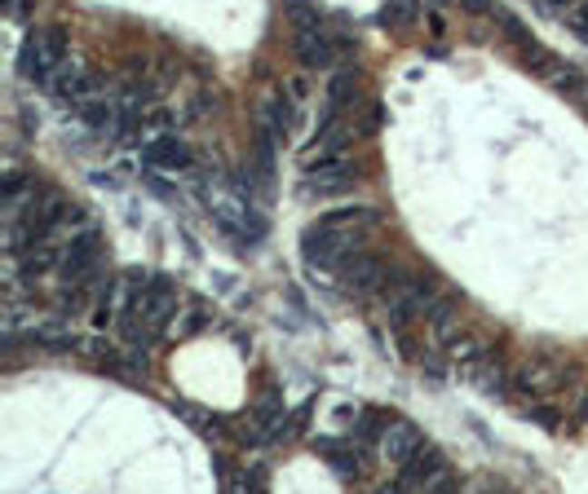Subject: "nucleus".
<instances>
[{
    "mask_svg": "<svg viewBox=\"0 0 588 494\" xmlns=\"http://www.w3.org/2000/svg\"><path fill=\"white\" fill-rule=\"evenodd\" d=\"M337 278H341L346 287H354V292H381L389 269H385L381 257H372L368 247H358V252H349L346 261L337 265Z\"/></svg>",
    "mask_w": 588,
    "mask_h": 494,
    "instance_id": "nucleus-4",
    "label": "nucleus"
},
{
    "mask_svg": "<svg viewBox=\"0 0 588 494\" xmlns=\"http://www.w3.org/2000/svg\"><path fill=\"white\" fill-rule=\"evenodd\" d=\"M288 23H292V32L297 27H323V18L310 0H288Z\"/></svg>",
    "mask_w": 588,
    "mask_h": 494,
    "instance_id": "nucleus-20",
    "label": "nucleus"
},
{
    "mask_svg": "<svg viewBox=\"0 0 588 494\" xmlns=\"http://www.w3.org/2000/svg\"><path fill=\"white\" fill-rule=\"evenodd\" d=\"M377 221V212L372 208H337V212H328V217H318V226H372Z\"/></svg>",
    "mask_w": 588,
    "mask_h": 494,
    "instance_id": "nucleus-19",
    "label": "nucleus"
},
{
    "mask_svg": "<svg viewBox=\"0 0 588 494\" xmlns=\"http://www.w3.org/2000/svg\"><path fill=\"white\" fill-rule=\"evenodd\" d=\"M5 14L18 23V18H23V0H5Z\"/></svg>",
    "mask_w": 588,
    "mask_h": 494,
    "instance_id": "nucleus-28",
    "label": "nucleus"
},
{
    "mask_svg": "<svg viewBox=\"0 0 588 494\" xmlns=\"http://www.w3.org/2000/svg\"><path fill=\"white\" fill-rule=\"evenodd\" d=\"M447 358H451V363H460V366L478 363V358H483V340H478L474 331H460V335H447Z\"/></svg>",
    "mask_w": 588,
    "mask_h": 494,
    "instance_id": "nucleus-17",
    "label": "nucleus"
},
{
    "mask_svg": "<svg viewBox=\"0 0 588 494\" xmlns=\"http://www.w3.org/2000/svg\"><path fill=\"white\" fill-rule=\"evenodd\" d=\"M535 5H540V14H549V18H566L580 0H535Z\"/></svg>",
    "mask_w": 588,
    "mask_h": 494,
    "instance_id": "nucleus-24",
    "label": "nucleus"
},
{
    "mask_svg": "<svg viewBox=\"0 0 588 494\" xmlns=\"http://www.w3.org/2000/svg\"><path fill=\"white\" fill-rule=\"evenodd\" d=\"M173 411H177V415H186V424H191V429H200V432L217 429V424H208L212 415H208V411H200V406H191V402H173Z\"/></svg>",
    "mask_w": 588,
    "mask_h": 494,
    "instance_id": "nucleus-22",
    "label": "nucleus"
},
{
    "mask_svg": "<svg viewBox=\"0 0 588 494\" xmlns=\"http://www.w3.org/2000/svg\"><path fill=\"white\" fill-rule=\"evenodd\" d=\"M451 486L456 477L434 446H420L407 463H398V490H451Z\"/></svg>",
    "mask_w": 588,
    "mask_h": 494,
    "instance_id": "nucleus-2",
    "label": "nucleus"
},
{
    "mask_svg": "<svg viewBox=\"0 0 588 494\" xmlns=\"http://www.w3.org/2000/svg\"><path fill=\"white\" fill-rule=\"evenodd\" d=\"M425 441H420V432L407 424V420H389V429H385V437H381V455L389 463H407L420 450Z\"/></svg>",
    "mask_w": 588,
    "mask_h": 494,
    "instance_id": "nucleus-10",
    "label": "nucleus"
},
{
    "mask_svg": "<svg viewBox=\"0 0 588 494\" xmlns=\"http://www.w3.org/2000/svg\"><path fill=\"white\" fill-rule=\"evenodd\" d=\"M191 146L181 141V137H151L146 146H142V164L151 168H169V172H181V168H191Z\"/></svg>",
    "mask_w": 588,
    "mask_h": 494,
    "instance_id": "nucleus-9",
    "label": "nucleus"
},
{
    "mask_svg": "<svg viewBox=\"0 0 588 494\" xmlns=\"http://www.w3.org/2000/svg\"><path fill=\"white\" fill-rule=\"evenodd\" d=\"M27 340L40 344V349H49V354H71V349H80V335L67 327V323H35L27 331Z\"/></svg>",
    "mask_w": 588,
    "mask_h": 494,
    "instance_id": "nucleus-12",
    "label": "nucleus"
},
{
    "mask_svg": "<svg viewBox=\"0 0 588 494\" xmlns=\"http://www.w3.org/2000/svg\"><path fill=\"white\" fill-rule=\"evenodd\" d=\"M310 177H306V195H318V199H332V195H346V190H354V181H358V172H354V164L349 160H323V164L306 168Z\"/></svg>",
    "mask_w": 588,
    "mask_h": 494,
    "instance_id": "nucleus-5",
    "label": "nucleus"
},
{
    "mask_svg": "<svg viewBox=\"0 0 588 494\" xmlns=\"http://www.w3.org/2000/svg\"><path fill=\"white\" fill-rule=\"evenodd\" d=\"M377 23L385 32H412L420 23V0H385L377 9Z\"/></svg>",
    "mask_w": 588,
    "mask_h": 494,
    "instance_id": "nucleus-14",
    "label": "nucleus"
},
{
    "mask_svg": "<svg viewBox=\"0 0 588 494\" xmlns=\"http://www.w3.org/2000/svg\"><path fill=\"white\" fill-rule=\"evenodd\" d=\"M292 49H297V58H301L306 71H328V66L341 63V44L323 27H297L292 32Z\"/></svg>",
    "mask_w": 588,
    "mask_h": 494,
    "instance_id": "nucleus-3",
    "label": "nucleus"
},
{
    "mask_svg": "<svg viewBox=\"0 0 588 494\" xmlns=\"http://www.w3.org/2000/svg\"><path fill=\"white\" fill-rule=\"evenodd\" d=\"M535 420H540V424H544V429H557V415H554V411H544V406H540V411H535Z\"/></svg>",
    "mask_w": 588,
    "mask_h": 494,
    "instance_id": "nucleus-27",
    "label": "nucleus"
},
{
    "mask_svg": "<svg viewBox=\"0 0 588 494\" xmlns=\"http://www.w3.org/2000/svg\"><path fill=\"white\" fill-rule=\"evenodd\" d=\"M63 63H67V35H63V27L32 32L23 40V49H18V66H23V75L35 80V84H49L54 71Z\"/></svg>",
    "mask_w": 588,
    "mask_h": 494,
    "instance_id": "nucleus-1",
    "label": "nucleus"
},
{
    "mask_svg": "<svg viewBox=\"0 0 588 494\" xmlns=\"http://www.w3.org/2000/svg\"><path fill=\"white\" fill-rule=\"evenodd\" d=\"M314 446H318L323 463H328L341 481L363 477V441H349V437H318Z\"/></svg>",
    "mask_w": 588,
    "mask_h": 494,
    "instance_id": "nucleus-7",
    "label": "nucleus"
},
{
    "mask_svg": "<svg viewBox=\"0 0 588 494\" xmlns=\"http://www.w3.org/2000/svg\"><path fill=\"white\" fill-rule=\"evenodd\" d=\"M349 106H358V75H354V71H341V75L332 80V89H328V111L346 115Z\"/></svg>",
    "mask_w": 588,
    "mask_h": 494,
    "instance_id": "nucleus-16",
    "label": "nucleus"
},
{
    "mask_svg": "<svg viewBox=\"0 0 588 494\" xmlns=\"http://www.w3.org/2000/svg\"><path fill=\"white\" fill-rule=\"evenodd\" d=\"M460 371H465V380H469V384H474L478 393H486V397H505V384H509V380H505V366L495 363L491 354H483L478 363L460 366Z\"/></svg>",
    "mask_w": 588,
    "mask_h": 494,
    "instance_id": "nucleus-11",
    "label": "nucleus"
},
{
    "mask_svg": "<svg viewBox=\"0 0 588 494\" xmlns=\"http://www.w3.org/2000/svg\"><path fill=\"white\" fill-rule=\"evenodd\" d=\"M554 89L557 93H566V98H575V102H588V80L584 75H575V71H557Z\"/></svg>",
    "mask_w": 588,
    "mask_h": 494,
    "instance_id": "nucleus-21",
    "label": "nucleus"
},
{
    "mask_svg": "<svg viewBox=\"0 0 588 494\" xmlns=\"http://www.w3.org/2000/svg\"><path fill=\"white\" fill-rule=\"evenodd\" d=\"M562 23L575 32V40H584V44H588V0H580V5H575V9L562 18Z\"/></svg>",
    "mask_w": 588,
    "mask_h": 494,
    "instance_id": "nucleus-23",
    "label": "nucleus"
},
{
    "mask_svg": "<svg viewBox=\"0 0 588 494\" xmlns=\"http://www.w3.org/2000/svg\"><path fill=\"white\" fill-rule=\"evenodd\" d=\"M349 137H354V129H346V120L337 115V111H328L323 120H318V132H314V146L306 150V168L323 164V160H337L341 150L349 146Z\"/></svg>",
    "mask_w": 588,
    "mask_h": 494,
    "instance_id": "nucleus-6",
    "label": "nucleus"
},
{
    "mask_svg": "<svg viewBox=\"0 0 588 494\" xmlns=\"http://www.w3.org/2000/svg\"><path fill=\"white\" fill-rule=\"evenodd\" d=\"M63 265V252L54 247V243H35V247H27L23 252V278H44V274H54Z\"/></svg>",
    "mask_w": 588,
    "mask_h": 494,
    "instance_id": "nucleus-15",
    "label": "nucleus"
},
{
    "mask_svg": "<svg viewBox=\"0 0 588 494\" xmlns=\"http://www.w3.org/2000/svg\"><path fill=\"white\" fill-rule=\"evenodd\" d=\"M208 323V314H204V305H191V314H186V323H181V335H195V331Z\"/></svg>",
    "mask_w": 588,
    "mask_h": 494,
    "instance_id": "nucleus-25",
    "label": "nucleus"
},
{
    "mask_svg": "<svg viewBox=\"0 0 588 494\" xmlns=\"http://www.w3.org/2000/svg\"><path fill=\"white\" fill-rule=\"evenodd\" d=\"M460 5H465L474 18H495V9H500L495 0H460Z\"/></svg>",
    "mask_w": 588,
    "mask_h": 494,
    "instance_id": "nucleus-26",
    "label": "nucleus"
},
{
    "mask_svg": "<svg viewBox=\"0 0 588 494\" xmlns=\"http://www.w3.org/2000/svg\"><path fill=\"white\" fill-rule=\"evenodd\" d=\"M261 124H266V137L270 141H283L292 124H297V111H292V102L288 98H266L261 102Z\"/></svg>",
    "mask_w": 588,
    "mask_h": 494,
    "instance_id": "nucleus-13",
    "label": "nucleus"
},
{
    "mask_svg": "<svg viewBox=\"0 0 588 494\" xmlns=\"http://www.w3.org/2000/svg\"><path fill=\"white\" fill-rule=\"evenodd\" d=\"M89 292H93L89 283H63V292H58V314H63V318L84 314V309H89V300H93Z\"/></svg>",
    "mask_w": 588,
    "mask_h": 494,
    "instance_id": "nucleus-18",
    "label": "nucleus"
},
{
    "mask_svg": "<svg viewBox=\"0 0 588 494\" xmlns=\"http://www.w3.org/2000/svg\"><path fill=\"white\" fill-rule=\"evenodd\" d=\"M54 98L63 102V106H75V102H84L89 93H98V80L84 71V66H75V63H63L58 71H54V80L44 84Z\"/></svg>",
    "mask_w": 588,
    "mask_h": 494,
    "instance_id": "nucleus-8",
    "label": "nucleus"
}]
</instances>
